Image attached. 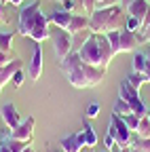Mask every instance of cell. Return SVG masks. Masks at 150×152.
Wrapping results in <instances>:
<instances>
[{
	"label": "cell",
	"mask_w": 150,
	"mask_h": 152,
	"mask_svg": "<svg viewBox=\"0 0 150 152\" xmlns=\"http://www.w3.org/2000/svg\"><path fill=\"white\" fill-rule=\"evenodd\" d=\"M97 2H102V0H97Z\"/></svg>",
	"instance_id": "f6af8a7d"
},
{
	"label": "cell",
	"mask_w": 150,
	"mask_h": 152,
	"mask_svg": "<svg viewBox=\"0 0 150 152\" xmlns=\"http://www.w3.org/2000/svg\"><path fill=\"white\" fill-rule=\"evenodd\" d=\"M125 80H127L131 87H133V89H138V91L142 89V85H146V83H148V80H146V76H144V74H140V72H131Z\"/></svg>",
	"instance_id": "d6986e66"
},
{
	"label": "cell",
	"mask_w": 150,
	"mask_h": 152,
	"mask_svg": "<svg viewBox=\"0 0 150 152\" xmlns=\"http://www.w3.org/2000/svg\"><path fill=\"white\" fill-rule=\"evenodd\" d=\"M144 76H146V80L150 83V61L146 64V68H144Z\"/></svg>",
	"instance_id": "836d02e7"
},
{
	"label": "cell",
	"mask_w": 150,
	"mask_h": 152,
	"mask_svg": "<svg viewBox=\"0 0 150 152\" xmlns=\"http://www.w3.org/2000/svg\"><path fill=\"white\" fill-rule=\"evenodd\" d=\"M146 57H148V61H150V49H148V51H146Z\"/></svg>",
	"instance_id": "f35d334b"
},
{
	"label": "cell",
	"mask_w": 150,
	"mask_h": 152,
	"mask_svg": "<svg viewBox=\"0 0 150 152\" xmlns=\"http://www.w3.org/2000/svg\"><path fill=\"white\" fill-rule=\"evenodd\" d=\"M148 9H150V2L148 0H133L131 2V7L127 9V15L129 17H135V19H142L146 17V13H148Z\"/></svg>",
	"instance_id": "2e32d148"
},
{
	"label": "cell",
	"mask_w": 150,
	"mask_h": 152,
	"mask_svg": "<svg viewBox=\"0 0 150 152\" xmlns=\"http://www.w3.org/2000/svg\"><path fill=\"white\" fill-rule=\"evenodd\" d=\"M140 47V36L135 32H129L127 28L119 32V53H133Z\"/></svg>",
	"instance_id": "8fae6325"
},
{
	"label": "cell",
	"mask_w": 150,
	"mask_h": 152,
	"mask_svg": "<svg viewBox=\"0 0 150 152\" xmlns=\"http://www.w3.org/2000/svg\"><path fill=\"white\" fill-rule=\"evenodd\" d=\"M0 4H7V0H0Z\"/></svg>",
	"instance_id": "b9f144b4"
},
{
	"label": "cell",
	"mask_w": 150,
	"mask_h": 152,
	"mask_svg": "<svg viewBox=\"0 0 150 152\" xmlns=\"http://www.w3.org/2000/svg\"><path fill=\"white\" fill-rule=\"evenodd\" d=\"M53 51H55V57L59 61H64L66 57L72 53V34L66 32V30H59L57 34H53Z\"/></svg>",
	"instance_id": "52a82bcc"
},
{
	"label": "cell",
	"mask_w": 150,
	"mask_h": 152,
	"mask_svg": "<svg viewBox=\"0 0 150 152\" xmlns=\"http://www.w3.org/2000/svg\"><path fill=\"white\" fill-rule=\"evenodd\" d=\"M9 4H13V7H21L23 4V0H7Z\"/></svg>",
	"instance_id": "d590c367"
},
{
	"label": "cell",
	"mask_w": 150,
	"mask_h": 152,
	"mask_svg": "<svg viewBox=\"0 0 150 152\" xmlns=\"http://www.w3.org/2000/svg\"><path fill=\"white\" fill-rule=\"evenodd\" d=\"M53 2H57V4H61V2H64V0H53Z\"/></svg>",
	"instance_id": "ab89813d"
},
{
	"label": "cell",
	"mask_w": 150,
	"mask_h": 152,
	"mask_svg": "<svg viewBox=\"0 0 150 152\" xmlns=\"http://www.w3.org/2000/svg\"><path fill=\"white\" fill-rule=\"evenodd\" d=\"M108 133L114 137V142H116L119 148H133V137H131V133H133V131H131L125 125V121L121 116H116V114H112V116H110Z\"/></svg>",
	"instance_id": "8992f818"
},
{
	"label": "cell",
	"mask_w": 150,
	"mask_h": 152,
	"mask_svg": "<svg viewBox=\"0 0 150 152\" xmlns=\"http://www.w3.org/2000/svg\"><path fill=\"white\" fill-rule=\"evenodd\" d=\"M146 64H148V57H146V53H135V55H133V72L144 74Z\"/></svg>",
	"instance_id": "7402d4cb"
},
{
	"label": "cell",
	"mask_w": 150,
	"mask_h": 152,
	"mask_svg": "<svg viewBox=\"0 0 150 152\" xmlns=\"http://www.w3.org/2000/svg\"><path fill=\"white\" fill-rule=\"evenodd\" d=\"M125 28H127L129 32H135V34H138V32H140V19L127 15V26H125Z\"/></svg>",
	"instance_id": "83f0119b"
},
{
	"label": "cell",
	"mask_w": 150,
	"mask_h": 152,
	"mask_svg": "<svg viewBox=\"0 0 150 152\" xmlns=\"http://www.w3.org/2000/svg\"><path fill=\"white\" fill-rule=\"evenodd\" d=\"M119 97H121V99H125V102L129 104L131 112L138 114L140 118L148 114V108H146L144 99L140 97V91H138V89H133L127 80H121V83H119Z\"/></svg>",
	"instance_id": "5b68a950"
},
{
	"label": "cell",
	"mask_w": 150,
	"mask_h": 152,
	"mask_svg": "<svg viewBox=\"0 0 150 152\" xmlns=\"http://www.w3.org/2000/svg\"><path fill=\"white\" fill-rule=\"evenodd\" d=\"M133 150H138V152H150V140H142V137L133 140Z\"/></svg>",
	"instance_id": "484cf974"
},
{
	"label": "cell",
	"mask_w": 150,
	"mask_h": 152,
	"mask_svg": "<svg viewBox=\"0 0 150 152\" xmlns=\"http://www.w3.org/2000/svg\"><path fill=\"white\" fill-rule=\"evenodd\" d=\"M28 76L34 83L40 80V76H42V42H34V55H32V61L28 68Z\"/></svg>",
	"instance_id": "30bf717a"
},
{
	"label": "cell",
	"mask_w": 150,
	"mask_h": 152,
	"mask_svg": "<svg viewBox=\"0 0 150 152\" xmlns=\"http://www.w3.org/2000/svg\"><path fill=\"white\" fill-rule=\"evenodd\" d=\"M23 152H36V150H34V148H30V146H28V148H26V150H23Z\"/></svg>",
	"instance_id": "74e56055"
},
{
	"label": "cell",
	"mask_w": 150,
	"mask_h": 152,
	"mask_svg": "<svg viewBox=\"0 0 150 152\" xmlns=\"http://www.w3.org/2000/svg\"><path fill=\"white\" fill-rule=\"evenodd\" d=\"M49 19V23H53V26H57V30H70V21H72V13L70 11H64V9H55L53 11V15L51 17H47Z\"/></svg>",
	"instance_id": "4fadbf2b"
},
{
	"label": "cell",
	"mask_w": 150,
	"mask_h": 152,
	"mask_svg": "<svg viewBox=\"0 0 150 152\" xmlns=\"http://www.w3.org/2000/svg\"><path fill=\"white\" fill-rule=\"evenodd\" d=\"M112 114H116V116H127V114H131V108H129V104L125 102V99H116V104H114V110H112Z\"/></svg>",
	"instance_id": "603a6c76"
},
{
	"label": "cell",
	"mask_w": 150,
	"mask_h": 152,
	"mask_svg": "<svg viewBox=\"0 0 150 152\" xmlns=\"http://www.w3.org/2000/svg\"><path fill=\"white\" fill-rule=\"evenodd\" d=\"M89 23H91V17L89 15H72V21H70V34L72 36H78L89 32Z\"/></svg>",
	"instance_id": "5bb4252c"
},
{
	"label": "cell",
	"mask_w": 150,
	"mask_h": 152,
	"mask_svg": "<svg viewBox=\"0 0 150 152\" xmlns=\"http://www.w3.org/2000/svg\"><path fill=\"white\" fill-rule=\"evenodd\" d=\"M133 152H138V150H133Z\"/></svg>",
	"instance_id": "bcb514c9"
},
{
	"label": "cell",
	"mask_w": 150,
	"mask_h": 152,
	"mask_svg": "<svg viewBox=\"0 0 150 152\" xmlns=\"http://www.w3.org/2000/svg\"><path fill=\"white\" fill-rule=\"evenodd\" d=\"M106 38H108V42H110L112 53L119 55V32H110V34H106Z\"/></svg>",
	"instance_id": "d4e9b609"
},
{
	"label": "cell",
	"mask_w": 150,
	"mask_h": 152,
	"mask_svg": "<svg viewBox=\"0 0 150 152\" xmlns=\"http://www.w3.org/2000/svg\"><path fill=\"white\" fill-rule=\"evenodd\" d=\"M15 59L13 55H9V53H4V51H0V68H4V66H9L11 61Z\"/></svg>",
	"instance_id": "f546056e"
},
{
	"label": "cell",
	"mask_w": 150,
	"mask_h": 152,
	"mask_svg": "<svg viewBox=\"0 0 150 152\" xmlns=\"http://www.w3.org/2000/svg\"><path fill=\"white\" fill-rule=\"evenodd\" d=\"M131 2H133V0H121V7H123V9L127 11V9L131 7Z\"/></svg>",
	"instance_id": "e575fe53"
},
{
	"label": "cell",
	"mask_w": 150,
	"mask_h": 152,
	"mask_svg": "<svg viewBox=\"0 0 150 152\" xmlns=\"http://www.w3.org/2000/svg\"><path fill=\"white\" fill-rule=\"evenodd\" d=\"M0 152H11V148L7 146V142H4L2 137H0Z\"/></svg>",
	"instance_id": "d6a6232c"
},
{
	"label": "cell",
	"mask_w": 150,
	"mask_h": 152,
	"mask_svg": "<svg viewBox=\"0 0 150 152\" xmlns=\"http://www.w3.org/2000/svg\"><path fill=\"white\" fill-rule=\"evenodd\" d=\"M123 121H125V125L133 131V133L138 131V127H140V116H138V114L131 112V114H127V116H123Z\"/></svg>",
	"instance_id": "cb8c5ba5"
},
{
	"label": "cell",
	"mask_w": 150,
	"mask_h": 152,
	"mask_svg": "<svg viewBox=\"0 0 150 152\" xmlns=\"http://www.w3.org/2000/svg\"><path fill=\"white\" fill-rule=\"evenodd\" d=\"M13 38H15L13 32H2V30H0V51H4V53L11 55V51H13Z\"/></svg>",
	"instance_id": "ac0fdd59"
},
{
	"label": "cell",
	"mask_w": 150,
	"mask_h": 152,
	"mask_svg": "<svg viewBox=\"0 0 150 152\" xmlns=\"http://www.w3.org/2000/svg\"><path fill=\"white\" fill-rule=\"evenodd\" d=\"M2 140L7 142V146L11 148V152H23L30 144L28 142H19V140H13V137H9V133H7V135H2Z\"/></svg>",
	"instance_id": "ffe728a7"
},
{
	"label": "cell",
	"mask_w": 150,
	"mask_h": 152,
	"mask_svg": "<svg viewBox=\"0 0 150 152\" xmlns=\"http://www.w3.org/2000/svg\"><path fill=\"white\" fill-rule=\"evenodd\" d=\"M119 152H133V148H121Z\"/></svg>",
	"instance_id": "8d00e7d4"
},
{
	"label": "cell",
	"mask_w": 150,
	"mask_h": 152,
	"mask_svg": "<svg viewBox=\"0 0 150 152\" xmlns=\"http://www.w3.org/2000/svg\"><path fill=\"white\" fill-rule=\"evenodd\" d=\"M17 70H21V61H19V59H13L9 66L0 68V95H2L4 85L13 80V76H15V72H17Z\"/></svg>",
	"instance_id": "9a60e30c"
},
{
	"label": "cell",
	"mask_w": 150,
	"mask_h": 152,
	"mask_svg": "<svg viewBox=\"0 0 150 152\" xmlns=\"http://www.w3.org/2000/svg\"><path fill=\"white\" fill-rule=\"evenodd\" d=\"M23 76H26V74H23V68H21V70H17V72H15V76H13V80H11V83H13V87L19 89V87L23 85Z\"/></svg>",
	"instance_id": "f1b7e54d"
},
{
	"label": "cell",
	"mask_w": 150,
	"mask_h": 152,
	"mask_svg": "<svg viewBox=\"0 0 150 152\" xmlns=\"http://www.w3.org/2000/svg\"><path fill=\"white\" fill-rule=\"evenodd\" d=\"M119 150H121V148H119ZM119 150H114V152H119ZM102 152H110V150H102Z\"/></svg>",
	"instance_id": "60d3db41"
},
{
	"label": "cell",
	"mask_w": 150,
	"mask_h": 152,
	"mask_svg": "<svg viewBox=\"0 0 150 152\" xmlns=\"http://www.w3.org/2000/svg\"><path fill=\"white\" fill-rule=\"evenodd\" d=\"M146 116H148V118H150V110H148V114H146Z\"/></svg>",
	"instance_id": "ee69618b"
},
{
	"label": "cell",
	"mask_w": 150,
	"mask_h": 152,
	"mask_svg": "<svg viewBox=\"0 0 150 152\" xmlns=\"http://www.w3.org/2000/svg\"><path fill=\"white\" fill-rule=\"evenodd\" d=\"M61 150L64 152H80L85 148V140H83V133H70V135H66L61 142Z\"/></svg>",
	"instance_id": "7c38bea8"
},
{
	"label": "cell",
	"mask_w": 150,
	"mask_h": 152,
	"mask_svg": "<svg viewBox=\"0 0 150 152\" xmlns=\"http://www.w3.org/2000/svg\"><path fill=\"white\" fill-rule=\"evenodd\" d=\"M127 11L123 7H110V9H95L91 13V34H110V32H121L127 26Z\"/></svg>",
	"instance_id": "277c9868"
},
{
	"label": "cell",
	"mask_w": 150,
	"mask_h": 152,
	"mask_svg": "<svg viewBox=\"0 0 150 152\" xmlns=\"http://www.w3.org/2000/svg\"><path fill=\"white\" fill-rule=\"evenodd\" d=\"M135 135L142 137V140H150V118L148 116H142L140 118V127L135 131Z\"/></svg>",
	"instance_id": "44dd1931"
},
{
	"label": "cell",
	"mask_w": 150,
	"mask_h": 152,
	"mask_svg": "<svg viewBox=\"0 0 150 152\" xmlns=\"http://www.w3.org/2000/svg\"><path fill=\"white\" fill-rule=\"evenodd\" d=\"M140 36V42H150V26L142 32V34H138Z\"/></svg>",
	"instance_id": "1f68e13d"
},
{
	"label": "cell",
	"mask_w": 150,
	"mask_h": 152,
	"mask_svg": "<svg viewBox=\"0 0 150 152\" xmlns=\"http://www.w3.org/2000/svg\"><path fill=\"white\" fill-rule=\"evenodd\" d=\"M51 152H64V150H51Z\"/></svg>",
	"instance_id": "7bdbcfd3"
},
{
	"label": "cell",
	"mask_w": 150,
	"mask_h": 152,
	"mask_svg": "<svg viewBox=\"0 0 150 152\" xmlns=\"http://www.w3.org/2000/svg\"><path fill=\"white\" fill-rule=\"evenodd\" d=\"M148 2H150V0H148Z\"/></svg>",
	"instance_id": "7dc6e473"
},
{
	"label": "cell",
	"mask_w": 150,
	"mask_h": 152,
	"mask_svg": "<svg viewBox=\"0 0 150 152\" xmlns=\"http://www.w3.org/2000/svg\"><path fill=\"white\" fill-rule=\"evenodd\" d=\"M78 55L85 64L93 68H102V70H108L110 61L114 59V53L110 49L106 34H89L83 47L78 49Z\"/></svg>",
	"instance_id": "3957f363"
},
{
	"label": "cell",
	"mask_w": 150,
	"mask_h": 152,
	"mask_svg": "<svg viewBox=\"0 0 150 152\" xmlns=\"http://www.w3.org/2000/svg\"><path fill=\"white\" fill-rule=\"evenodd\" d=\"M61 68L66 72V78L68 83L74 87V89H91V87H97L104 76H106V70L102 68H93L89 64H85L80 59L78 51L70 53L66 59L61 61Z\"/></svg>",
	"instance_id": "7a4b0ae2"
},
{
	"label": "cell",
	"mask_w": 150,
	"mask_h": 152,
	"mask_svg": "<svg viewBox=\"0 0 150 152\" xmlns=\"http://www.w3.org/2000/svg\"><path fill=\"white\" fill-rule=\"evenodd\" d=\"M34 127H36L34 116H26L19 127L13 129V131H7V133H9V137H13V140H19V142H28L30 144V140L34 135Z\"/></svg>",
	"instance_id": "ba28073f"
},
{
	"label": "cell",
	"mask_w": 150,
	"mask_h": 152,
	"mask_svg": "<svg viewBox=\"0 0 150 152\" xmlns=\"http://www.w3.org/2000/svg\"><path fill=\"white\" fill-rule=\"evenodd\" d=\"M80 133H83V140H85V148L93 150L97 146V133H95V129L89 125V118H85V125H83Z\"/></svg>",
	"instance_id": "e0dca14e"
},
{
	"label": "cell",
	"mask_w": 150,
	"mask_h": 152,
	"mask_svg": "<svg viewBox=\"0 0 150 152\" xmlns=\"http://www.w3.org/2000/svg\"><path fill=\"white\" fill-rule=\"evenodd\" d=\"M0 118H2V123H4V127H7V131H13V129H17L21 125V114H19V110L15 108V104H4L2 108H0Z\"/></svg>",
	"instance_id": "9c48e42d"
},
{
	"label": "cell",
	"mask_w": 150,
	"mask_h": 152,
	"mask_svg": "<svg viewBox=\"0 0 150 152\" xmlns=\"http://www.w3.org/2000/svg\"><path fill=\"white\" fill-rule=\"evenodd\" d=\"M83 4H85V11H87L89 17H91V13L97 9V0H83Z\"/></svg>",
	"instance_id": "4dcf8cb0"
},
{
	"label": "cell",
	"mask_w": 150,
	"mask_h": 152,
	"mask_svg": "<svg viewBox=\"0 0 150 152\" xmlns=\"http://www.w3.org/2000/svg\"><path fill=\"white\" fill-rule=\"evenodd\" d=\"M17 34L30 38L34 42H45L53 36L51 23L45 17V13L40 11L38 0H34V2L26 4L23 9H19V15H17Z\"/></svg>",
	"instance_id": "6da1fadb"
},
{
	"label": "cell",
	"mask_w": 150,
	"mask_h": 152,
	"mask_svg": "<svg viewBox=\"0 0 150 152\" xmlns=\"http://www.w3.org/2000/svg\"><path fill=\"white\" fill-rule=\"evenodd\" d=\"M97 114H100V104H97V102H93V104H89V106H87L85 118H95Z\"/></svg>",
	"instance_id": "4316f807"
}]
</instances>
